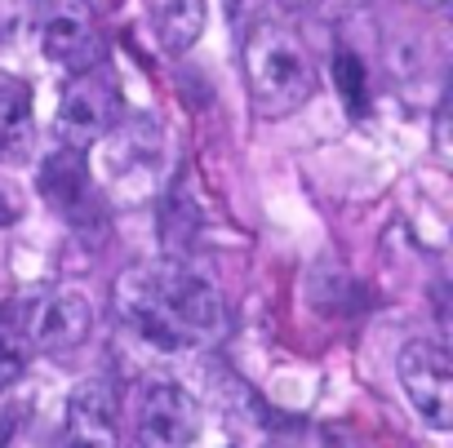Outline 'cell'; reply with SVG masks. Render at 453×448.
I'll use <instances>...</instances> for the list:
<instances>
[{"label": "cell", "mask_w": 453, "mask_h": 448, "mask_svg": "<svg viewBox=\"0 0 453 448\" xmlns=\"http://www.w3.org/2000/svg\"><path fill=\"white\" fill-rule=\"evenodd\" d=\"M116 307L160 351H191L222 333L218 289L182 262H147L116 280Z\"/></svg>", "instance_id": "cell-1"}, {"label": "cell", "mask_w": 453, "mask_h": 448, "mask_svg": "<svg viewBox=\"0 0 453 448\" xmlns=\"http://www.w3.org/2000/svg\"><path fill=\"white\" fill-rule=\"evenodd\" d=\"M245 80L254 111L263 120H280L316 94V63L294 27L258 23L245 36Z\"/></svg>", "instance_id": "cell-2"}, {"label": "cell", "mask_w": 453, "mask_h": 448, "mask_svg": "<svg viewBox=\"0 0 453 448\" xmlns=\"http://www.w3.org/2000/svg\"><path fill=\"white\" fill-rule=\"evenodd\" d=\"M120 111H125L120 85L103 63H94L85 72H72V80L63 85V98H58V138H63V147L85 151V147L103 142L107 133H116Z\"/></svg>", "instance_id": "cell-3"}, {"label": "cell", "mask_w": 453, "mask_h": 448, "mask_svg": "<svg viewBox=\"0 0 453 448\" xmlns=\"http://www.w3.org/2000/svg\"><path fill=\"white\" fill-rule=\"evenodd\" d=\"M395 377L404 386V399L431 430L453 426V360L440 342H409L395 360Z\"/></svg>", "instance_id": "cell-4"}, {"label": "cell", "mask_w": 453, "mask_h": 448, "mask_svg": "<svg viewBox=\"0 0 453 448\" xmlns=\"http://www.w3.org/2000/svg\"><path fill=\"white\" fill-rule=\"evenodd\" d=\"M41 49L63 72H85V67L103 63V32H98L89 0H45Z\"/></svg>", "instance_id": "cell-5"}, {"label": "cell", "mask_w": 453, "mask_h": 448, "mask_svg": "<svg viewBox=\"0 0 453 448\" xmlns=\"http://www.w3.org/2000/svg\"><path fill=\"white\" fill-rule=\"evenodd\" d=\"M200 430V413L196 399L173 386V382H156L142 395L138 408V444L142 448H187Z\"/></svg>", "instance_id": "cell-6"}, {"label": "cell", "mask_w": 453, "mask_h": 448, "mask_svg": "<svg viewBox=\"0 0 453 448\" xmlns=\"http://www.w3.org/2000/svg\"><path fill=\"white\" fill-rule=\"evenodd\" d=\"M94 329V302L81 289H58L50 298H32V346L50 355L76 351Z\"/></svg>", "instance_id": "cell-7"}, {"label": "cell", "mask_w": 453, "mask_h": 448, "mask_svg": "<svg viewBox=\"0 0 453 448\" xmlns=\"http://www.w3.org/2000/svg\"><path fill=\"white\" fill-rule=\"evenodd\" d=\"M120 439V408L107 382H85L67 399L63 417V448H116Z\"/></svg>", "instance_id": "cell-8"}, {"label": "cell", "mask_w": 453, "mask_h": 448, "mask_svg": "<svg viewBox=\"0 0 453 448\" xmlns=\"http://www.w3.org/2000/svg\"><path fill=\"white\" fill-rule=\"evenodd\" d=\"M41 195L50 200V209L67 213L72 222H81V217L94 209L89 164L81 160L76 147H63V151L45 156V164H41Z\"/></svg>", "instance_id": "cell-9"}, {"label": "cell", "mask_w": 453, "mask_h": 448, "mask_svg": "<svg viewBox=\"0 0 453 448\" xmlns=\"http://www.w3.org/2000/svg\"><path fill=\"white\" fill-rule=\"evenodd\" d=\"M32 302L14 298L0 307V391H10L32 364Z\"/></svg>", "instance_id": "cell-10"}, {"label": "cell", "mask_w": 453, "mask_h": 448, "mask_svg": "<svg viewBox=\"0 0 453 448\" xmlns=\"http://www.w3.org/2000/svg\"><path fill=\"white\" fill-rule=\"evenodd\" d=\"M36 138V116H32V89L5 80L0 85V160L14 164L32 151Z\"/></svg>", "instance_id": "cell-11"}, {"label": "cell", "mask_w": 453, "mask_h": 448, "mask_svg": "<svg viewBox=\"0 0 453 448\" xmlns=\"http://www.w3.org/2000/svg\"><path fill=\"white\" fill-rule=\"evenodd\" d=\"M209 19V0H165L156 10V36L165 54H187Z\"/></svg>", "instance_id": "cell-12"}, {"label": "cell", "mask_w": 453, "mask_h": 448, "mask_svg": "<svg viewBox=\"0 0 453 448\" xmlns=\"http://www.w3.org/2000/svg\"><path fill=\"white\" fill-rule=\"evenodd\" d=\"M196 236H200V209H196V200L178 186V191H169L165 204H160V240H165L169 254H191V249H196Z\"/></svg>", "instance_id": "cell-13"}, {"label": "cell", "mask_w": 453, "mask_h": 448, "mask_svg": "<svg viewBox=\"0 0 453 448\" xmlns=\"http://www.w3.org/2000/svg\"><path fill=\"white\" fill-rule=\"evenodd\" d=\"M334 85H338V98L351 116H369V76H365L360 54H351V49L334 54Z\"/></svg>", "instance_id": "cell-14"}, {"label": "cell", "mask_w": 453, "mask_h": 448, "mask_svg": "<svg viewBox=\"0 0 453 448\" xmlns=\"http://www.w3.org/2000/svg\"><path fill=\"white\" fill-rule=\"evenodd\" d=\"M19 213H23V204H19V191H14L10 182H0V227H14V222H19Z\"/></svg>", "instance_id": "cell-15"}, {"label": "cell", "mask_w": 453, "mask_h": 448, "mask_svg": "<svg viewBox=\"0 0 453 448\" xmlns=\"http://www.w3.org/2000/svg\"><path fill=\"white\" fill-rule=\"evenodd\" d=\"M276 5H285V10H307L311 0H276Z\"/></svg>", "instance_id": "cell-16"}]
</instances>
